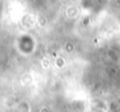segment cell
Here are the masks:
<instances>
[{
	"mask_svg": "<svg viewBox=\"0 0 120 112\" xmlns=\"http://www.w3.org/2000/svg\"><path fill=\"white\" fill-rule=\"evenodd\" d=\"M54 65H55V67H58V69H63V67L66 65L65 58H63V57H56V59H55V62H54Z\"/></svg>",
	"mask_w": 120,
	"mask_h": 112,
	"instance_id": "obj_1",
	"label": "cell"
},
{
	"mask_svg": "<svg viewBox=\"0 0 120 112\" xmlns=\"http://www.w3.org/2000/svg\"><path fill=\"white\" fill-rule=\"evenodd\" d=\"M51 65H52V63H51V60H49V59H47V58H44V59L41 60V66H42L45 70L49 69V67H51Z\"/></svg>",
	"mask_w": 120,
	"mask_h": 112,
	"instance_id": "obj_2",
	"label": "cell"
},
{
	"mask_svg": "<svg viewBox=\"0 0 120 112\" xmlns=\"http://www.w3.org/2000/svg\"><path fill=\"white\" fill-rule=\"evenodd\" d=\"M73 50H74V45L72 44V42H66L65 44V51L66 52H68V53H71V52H73Z\"/></svg>",
	"mask_w": 120,
	"mask_h": 112,
	"instance_id": "obj_3",
	"label": "cell"
}]
</instances>
